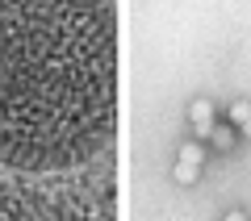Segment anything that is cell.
<instances>
[{
  "mask_svg": "<svg viewBox=\"0 0 251 221\" xmlns=\"http://www.w3.org/2000/svg\"><path fill=\"white\" fill-rule=\"evenodd\" d=\"M209 138H214L218 151H230V146H234V130H230V125H214V130H209Z\"/></svg>",
  "mask_w": 251,
  "mask_h": 221,
  "instance_id": "cell-5",
  "label": "cell"
},
{
  "mask_svg": "<svg viewBox=\"0 0 251 221\" xmlns=\"http://www.w3.org/2000/svg\"><path fill=\"white\" fill-rule=\"evenodd\" d=\"M226 121L239 125V133H247V138H251V105H247V100H234V105L226 109Z\"/></svg>",
  "mask_w": 251,
  "mask_h": 221,
  "instance_id": "cell-4",
  "label": "cell"
},
{
  "mask_svg": "<svg viewBox=\"0 0 251 221\" xmlns=\"http://www.w3.org/2000/svg\"><path fill=\"white\" fill-rule=\"evenodd\" d=\"M201 159H205V151L201 146H180V159H176V167H172V176H176V184H197V176H201Z\"/></svg>",
  "mask_w": 251,
  "mask_h": 221,
  "instance_id": "cell-2",
  "label": "cell"
},
{
  "mask_svg": "<svg viewBox=\"0 0 251 221\" xmlns=\"http://www.w3.org/2000/svg\"><path fill=\"white\" fill-rule=\"evenodd\" d=\"M117 121L113 0H0V163L67 171Z\"/></svg>",
  "mask_w": 251,
  "mask_h": 221,
  "instance_id": "cell-1",
  "label": "cell"
},
{
  "mask_svg": "<svg viewBox=\"0 0 251 221\" xmlns=\"http://www.w3.org/2000/svg\"><path fill=\"white\" fill-rule=\"evenodd\" d=\"M188 117H193V130L201 133V138H209V130H214V100H193L188 105Z\"/></svg>",
  "mask_w": 251,
  "mask_h": 221,
  "instance_id": "cell-3",
  "label": "cell"
}]
</instances>
